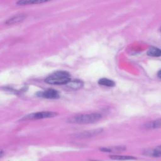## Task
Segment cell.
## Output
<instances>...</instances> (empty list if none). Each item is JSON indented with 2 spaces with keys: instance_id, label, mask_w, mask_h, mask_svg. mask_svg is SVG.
<instances>
[{
  "instance_id": "6da1fadb",
  "label": "cell",
  "mask_w": 161,
  "mask_h": 161,
  "mask_svg": "<svg viewBox=\"0 0 161 161\" xmlns=\"http://www.w3.org/2000/svg\"><path fill=\"white\" fill-rule=\"evenodd\" d=\"M101 117L102 115L98 113L77 114L69 118L67 122L72 124H90L98 121Z\"/></svg>"
},
{
  "instance_id": "7a4b0ae2",
  "label": "cell",
  "mask_w": 161,
  "mask_h": 161,
  "mask_svg": "<svg viewBox=\"0 0 161 161\" xmlns=\"http://www.w3.org/2000/svg\"><path fill=\"white\" fill-rule=\"evenodd\" d=\"M70 80V74L68 72L59 70L48 76L45 82L52 85H66Z\"/></svg>"
},
{
  "instance_id": "3957f363",
  "label": "cell",
  "mask_w": 161,
  "mask_h": 161,
  "mask_svg": "<svg viewBox=\"0 0 161 161\" xmlns=\"http://www.w3.org/2000/svg\"><path fill=\"white\" fill-rule=\"evenodd\" d=\"M57 115V113L52 111H40L28 114L23 117L20 120H35L48 118H52Z\"/></svg>"
},
{
  "instance_id": "277c9868",
  "label": "cell",
  "mask_w": 161,
  "mask_h": 161,
  "mask_svg": "<svg viewBox=\"0 0 161 161\" xmlns=\"http://www.w3.org/2000/svg\"><path fill=\"white\" fill-rule=\"evenodd\" d=\"M102 132H103V129L97 128V129H94L91 130L84 131L83 132L77 133L76 135L75 134L74 136V138H90V137L96 136L101 133Z\"/></svg>"
},
{
  "instance_id": "5b68a950",
  "label": "cell",
  "mask_w": 161,
  "mask_h": 161,
  "mask_svg": "<svg viewBox=\"0 0 161 161\" xmlns=\"http://www.w3.org/2000/svg\"><path fill=\"white\" fill-rule=\"evenodd\" d=\"M36 96L46 99H57L59 97L58 92L53 89H48L43 91L38 92Z\"/></svg>"
},
{
  "instance_id": "8992f818",
  "label": "cell",
  "mask_w": 161,
  "mask_h": 161,
  "mask_svg": "<svg viewBox=\"0 0 161 161\" xmlns=\"http://www.w3.org/2000/svg\"><path fill=\"white\" fill-rule=\"evenodd\" d=\"M143 154L147 156L153 157H161V145L155 148L145 150L143 152Z\"/></svg>"
},
{
  "instance_id": "52a82bcc",
  "label": "cell",
  "mask_w": 161,
  "mask_h": 161,
  "mask_svg": "<svg viewBox=\"0 0 161 161\" xmlns=\"http://www.w3.org/2000/svg\"><path fill=\"white\" fill-rule=\"evenodd\" d=\"M99 150L101 152H109V153H115L119 152H123L126 150V147L123 146H114V147H101Z\"/></svg>"
},
{
  "instance_id": "ba28073f",
  "label": "cell",
  "mask_w": 161,
  "mask_h": 161,
  "mask_svg": "<svg viewBox=\"0 0 161 161\" xmlns=\"http://www.w3.org/2000/svg\"><path fill=\"white\" fill-rule=\"evenodd\" d=\"M67 88L70 90H78L82 87L83 86V82L80 80H70L69 83H67L66 85Z\"/></svg>"
},
{
  "instance_id": "9c48e42d",
  "label": "cell",
  "mask_w": 161,
  "mask_h": 161,
  "mask_svg": "<svg viewBox=\"0 0 161 161\" xmlns=\"http://www.w3.org/2000/svg\"><path fill=\"white\" fill-rule=\"evenodd\" d=\"M52 0H18L16 4L18 5H28L33 4H39L48 2Z\"/></svg>"
},
{
  "instance_id": "30bf717a",
  "label": "cell",
  "mask_w": 161,
  "mask_h": 161,
  "mask_svg": "<svg viewBox=\"0 0 161 161\" xmlns=\"http://www.w3.org/2000/svg\"><path fill=\"white\" fill-rule=\"evenodd\" d=\"M98 84L100 86L108 87H112L115 86V82L107 78H101L98 80Z\"/></svg>"
},
{
  "instance_id": "8fae6325",
  "label": "cell",
  "mask_w": 161,
  "mask_h": 161,
  "mask_svg": "<svg viewBox=\"0 0 161 161\" xmlns=\"http://www.w3.org/2000/svg\"><path fill=\"white\" fill-rule=\"evenodd\" d=\"M25 18V14H18L16 15L11 18H9V19H8L6 22V24L8 25H11V24H14L18 22H20L21 21H23L24 19Z\"/></svg>"
},
{
  "instance_id": "7c38bea8",
  "label": "cell",
  "mask_w": 161,
  "mask_h": 161,
  "mask_svg": "<svg viewBox=\"0 0 161 161\" xmlns=\"http://www.w3.org/2000/svg\"><path fill=\"white\" fill-rule=\"evenodd\" d=\"M109 158L116 160H135L136 158L130 155H112L109 156Z\"/></svg>"
},
{
  "instance_id": "4fadbf2b",
  "label": "cell",
  "mask_w": 161,
  "mask_h": 161,
  "mask_svg": "<svg viewBox=\"0 0 161 161\" xmlns=\"http://www.w3.org/2000/svg\"><path fill=\"white\" fill-rule=\"evenodd\" d=\"M145 127L149 129H157L161 128V119H158L147 123Z\"/></svg>"
},
{
  "instance_id": "5bb4252c",
  "label": "cell",
  "mask_w": 161,
  "mask_h": 161,
  "mask_svg": "<svg viewBox=\"0 0 161 161\" xmlns=\"http://www.w3.org/2000/svg\"><path fill=\"white\" fill-rule=\"evenodd\" d=\"M147 55L151 57H160L161 50L156 47H150L147 52Z\"/></svg>"
},
{
  "instance_id": "9a60e30c",
  "label": "cell",
  "mask_w": 161,
  "mask_h": 161,
  "mask_svg": "<svg viewBox=\"0 0 161 161\" xmlns=\"http://www.w3.org/2000/svg\"><path fill=\"white\" fill-rule=\"evenodd\" d=\"M158 77H160V79H161V70H160V71H158Z\"/></svg>"
},
{
  "instance_id": "2e32d148",
  "label": "cell",
  "mask_w": 161,
  "mask_h": 161,
  "mask_svg": "<svg viewBox=\"0 0 161 161\" xmlns=\"http://www.w3.org/2000/svg\"><path fill=\"white\" fill-rule=\"evenodd\" d=\"M91 161H98V160H91Z\"/></svg>"
}]
</instances>
